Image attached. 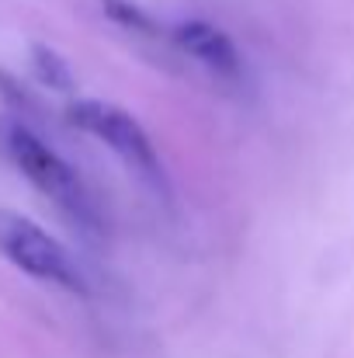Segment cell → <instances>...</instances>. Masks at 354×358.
Returning <instances> with one entry per match:
<instances>
[{"instance_id":"6da1fadb","label":"cell","mask_w":354,"mask_h":358,"mask_svg":"<svg viewBox=\"0 0 354 358\" xmlns=\"http://www.w3.org/2000/svg\"><path fill=\"white\" fill-rule=\"evenodd\" d=\"M3 150L14 160V167L63 213L70 216L77 227H84L87 234L101 230V209L98 199L91 195L87 181L80 178V171L59 157L42 136H35L24 125H7L3 129Z\"/></svg>"},{"instance_id":"7a4b0ae2","label":"cell","mask_w":354,"mask_h":358,"mask_svg":"<svg viewBox=\"0 0 354 358\" xmlns=\"http://www.w3.org/2000/svg\"><path fill=\"white\" fill-rule=\"evenodd\" d=\"M0 254L35 282L56 285L73 296H84L91 289L77 257L49 230H42L35 220H28L14 209H0Z\"/></svg>"},{"instance_id":"3957f363","label":"cell","mask_w":354,"mask_h":358,"mask_svg":"<svg viewBox=\"0 0 354 358\" xmlns=\"http://www.w3.org/2000/svg\"><path fill=\"white\" fill-rule=\"evenodd\" d=\"M70 122L77 129H84L87 136H94L98 143H105L139 178H146V181L163 178V160H160L153 136L128 108H121L115 101H101V98H84L70 108Z\"/></svg>"},{"instance_id":"277c9868","label":"cell","mask_w":354,"mask_h":358,"mask_svg":"<svg viewBox=\"0 0 354 358\" xmlns=\"http://www.w3.org/2000/svg\"><path fill=\"white\" fill-rule=\"evenodd\" d=\"M174 42H177V49L191 63H198L202 70H209L216 80H226V84L239 80L243 56H239L233 38L223 28H216L209 21H184V24L174 28Z\"/></svg>"},{"instance_id":"5b68a950","label":"cell","mask_w":354,"mask_h":358,"mask_svg":"<svg viewBox=\"0 0 354 358\" xmlns=\"http://www.w3.org/2000/svg\"><path fill=\"white\" fill-rule=\"evenodd\" d=\"M31 56H35V70H38V77H42V84H49V87H70V70H66V63L52 52V49H45V45H35L31 49Z\"/></svg>"}]
</instances>
